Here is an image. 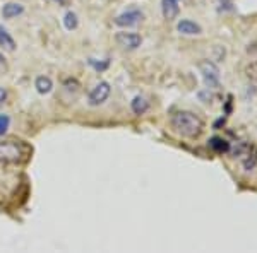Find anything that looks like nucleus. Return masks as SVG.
<instances>
[{
  "instance_id": "obj_3",
  "label": "nucleus",
  "mask_w": 257,
  "mask_h": 253,
  "mask_svg": "<svg viewBox=\"0 0 257 253\" xmlns=\"http://www.w3.org/2000/svg\"><path fill=\"white\" fill-rule=\"evenodd\" d=\"M199 70L202 74V79H204V84L208 86L209 89H216L219 88V69L213 62L204 60L199 64Z\"/></svg>"
},
{
  "instance_id": "obj_2",
  "label": "nucleus",
  "mask_w": 257,
  "mask_h": 253,
  "mask_svg": "<svg viewBox=\"0 0 257 253\" xmlns=\"http://www.w3.org/2000/svg\"><path fill=\"white\" fill-rule=\"evenodd\" d=\"M30 156V151L21 140H4L0 142V168L23 164Z\"/></svg>"
},
{
  "instance_id": "obj_7",
  "label": "nucleus",
  "mask_w": 257,
  "mask_h": 253,
  "mask_svg": "<svg viewBox=\"0 0 257 253\" xmlns=\"http://www.w3.org/2000/svg\"><path fill=\"white\" fill-rule=\"evenodd\" d=\"M161 12H163V18L167 21L177 19L178 12H180L178 0H161Z\"/></svg>"
},
{
  "instance_id": "obj_13",
  "label": "nucleus",
  "mask_w": 257,
  "mask_h": 253,
  "mask_svg": "<svg viewBox=\"0 0 257 253\" xmlns=\"http://www.w3.org/2000/svg\"><path fill=\"white\" fill-rule=\"evenodd\" d=\"M131 108H132V111H134L136 115H144L149 110V103L143 96H136L134 99H132Z\"/></svg>"
},
{
  "instance_id": "obj_20",
  "label": "nucleus",
  "mask_w": 257,
  "mask_h": 253,
  "mask_svg": "<svg viewBox=\"0 0 257 253\" xmlns=\"http://www.w3.org/2000/svg\"><path fill=\"white\" fill-rule=\"evenodd\" d=\"M4 64H6V59H4V55H2V53H0V67H2Z\"/></svg>"
},
{
  "instance_id": "obj_9",
  "label": "nucleus",
  "mask_w": 257,
  "mask_h": 253,
  "mask_svg": "<svg viewBox=\"0 0 257 253\" xmlns=\"http://www.w3.org/2000/svg\"><path fill=\"white\" fill-rule=\"evenodd\" d=\"M24 12V7L18 2H7L6 6L2 7V18L4 19H12L18 18Z\"/></svg>"
},
{
  "instance_id": "obj_10",
  "label": "nucleus",
  "mask_w": 257,
  "mask_h": 253,
  "mask_svg": "<svg viewBox=\"0 0 257 253\" xmlns=\"http://www.w3.org/2000/svg\"><path fill=\"white\" fill-rule=\"evenodd\" d=\"M209 147L213 149L216 154H226V152L230 151V142L223 139V137H211Z\"/></svg>"
},
{
  "instance_id": "obj_5",
  "label": "nucleus",
  "mask_w": 257,
  "mask_h": 253,
  "mask_svg": "<svg viewBox=\"0 0 257 253\" xmlns=\"http://www.w3.org/2000/svg\"><path fill=\"white\" fill-rule=\"evenodd\" d=\"M115 41H117L118 47L123 48V50H136V48L141 47L143 38H141L139 35H136V33L120 31V33L115 35Z\"/></svg>"
},
{
  "instance_id": "obj_1",
  "label": "nucleus",
  "mask_w": 257,
  "mask_h": 253,
  "mask_svg": "<svg viewBox=\"0 0 257 253\" xmlns=\"http://www.w3.org/2000/svg\"><path fill=\"white\" fill-rule=\"evenodd\" d=\"M172 127L175 128L180 135L189 137V139H196L204 130V123L192 111H178L172 118Z\"/></svg>"
},
{
  "instance_id": "obj_11",
  "label": "nucleus",
  "mask_w": 257,
  "mask_h": 253,
  "mask_svg": "<svg viewBox=\"0 0 257 253\" xmlns=\"http://www.w3.org/2000/svg\"><path fill=\"white\" fill-rule=\"evenodd\" d=\"M35 88L40 94H48V93H52V89H53V82H52V79L47 76H40L35 82Z\"/></svg>"
},
{
  "instance_id": "obj_8",
  "label": "nucleus",
  "mask_w": 257,
  "mask_h": 253,
  "mask_svg": "<svg viewBox=\"0 0 257 253\" xmlns=\"http://www.w3.org/2000/svg\"><path fill=\"white\" fill-rule=\"evenodd\" d=\"M177 31L182 33V35L192 36V35H199L202 30H201V26H199V24L192 23V21H189V19H184V21H180V23L177 24Z\"/></svg>"
},
{
  "instance_id": "obj_16",
  "label": "nucleus",
  "mask_w": 257,
  "mask_h": 253,
  "mask_svg": "<svg viewBox=\"0 0 257 253\" xmlns=\"http://www.w3.org/2000/svg\"><path fill=\"white\" fill-rule=\"evenodd\" d=\"M89 65H93V67L96 69V70H105L106 67H108V60H106L105 64H98V62L94 60V59H89Z\"/></svg>"
},
{
  "instance_id": "obj_6",
  "label": "nucleus",
  "mask_w": 257,
  "mask_h": 253,
  "mask_svg": "<svg viewBox=\"0 0 257 253\" xmlns=\"http://www.w3.org/2000/svg\"><path fill=\"white\" fill-rule=\"evenodd\" d=\"M143 12L141 11H128V12H123L115 18V24L120 28H131V26H136L143 21Z\"/></svg>"
},
{
  "instance_id": "obj_17",
  "label": "nucleus",
  "mask_w": 257,
  "mask_h": 253,
  "mask_svg": "<svg viewBox=\"0 0 257 253\" xmlns=\"http://www.w3.org/2000/svg\"><path fill=\"white\" fill-rule=\"evenodd\" d=\"M6 99H7V91L4 88H0V105H4V103H6Z\"/></svg>"
},
{
  "instance_id": "obj_19",
  "label": "nucleus",
  "mask_w": 257,
  "mask_h": 253,
  "mask_svg": "<svg viewBox=\"0 0 257 253\" xmlns=\"http://www.w3.org/2000/svg\"><path fill=\"white\" fill-rule=\"evenodd\" d=\"M219 2H221V6H230L231 0H219Z\"/></svg>"
},
{
  "instance_id": "obj_15",
  "label": "nucleus",
  "mask_w": 257,
  "mask_h": 253,
  "mask_svg": "<svg viewBox=\"0 0 257 253\" xmlns=\"http://www.w3.org/2000/svg\"><path fill=\"white\" fill-rule=\"evenodd\" d=\"M9 125H11V118L7 115H0V137L6 134Z\"/></svg>"
},
{
  "instance_id": "obj_18",
  "label": "nucleus",
  "mask_w": 257,
  "mask_h": 253,
  "mask_svg": "<svg viewBox=\"0 0 257 253\" xmlns=\"http://www.w3.org/2000/svg\"><path fill=\"white\" fill-rule=\"evenodd\" d=\"M53 2H57L59 6H65V4H67L69 0H53Z\"/></svg>"
},
{
  "instance_id": "obj_4",
  "label": "nucleus",
  "mask_w": 257,
  "mask_h": 253,
  "mask_svg": "<svg viewBox=\"0 0 257 253\" xmlns=\"http://www.w3.org/2000/svg\"><path fill=\"white\" fill-rule=\"evenodd\" d=\"M110 93H111V88H110L108 82H105V81L98 82V84L93 88V91L89 93V98H88L89 105H91V106H99V105H103V103H105L106 99H108Z\"/></svg>"
},
{
  "instance_id": "obj_14",
  "label": "nucleus",
  "mask_w": 257,
  "mask_h": 253,
  "mask_svg": "<svg viewBox=\"0 0 257 253\" xmlns=\"http://www.w3.org/2000/svg\"><path fill=\"white\" fill-rule=\"evenodd\" d=\"M77 24H79V21H77V16L74 12H67L64 16V26L67 31H74L77 28Z\"/></svg>"
},
{
  "instance_id": "obj_12",
  "label": "nucleus",
  "mask_w": 257,
  "mask_h": 253,
  "mask_svg": "<svg viewBox=\"0 0 257 253\" xmlns=\"http://www.w3.org/2000/svg\"><path fill=\"white\" fill-rule=\"evenodd\" d=\"M0 47H4V50H7V52H14L16 50V41L12 40L9 31L4 26H0Z\"/></svg>"
}]
</instances>
